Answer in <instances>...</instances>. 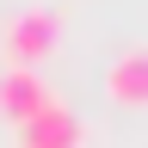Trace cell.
I'll list each match as a JSON object with an SVG mask.
<instances>
[{
  "mask_svg": "<svg viewBox=\"0 0 148 148\" xmlns=\"http://www.w3.org/2000/svg\"><path fill=\"white\" fill-rule=\"evenodd\" d=\"M56 37H62V12L56 6H25L0 31V56H6V68H37L43 56H56Z\"/></svg>",
  "mask_w": 148,
  "mask_h": 148,
  "instance_id": "cell-1",
  "label": "cell"
},
{
  "mask_svg": "<svg viewBox=\"0 0 148 148\" xmlns=\"http://www.w3.org/2000/svg\"><path fill=\"white\" fill-rule=\"evenodd\" d=\"M105 99H117V105H148V43L123 49L117 62L105 68Z\"/></svg>",
  "mask_w": 148,
  "mask_h": 148,
  "instance_id": "cell-3",
  "label": "cell"
},
{
  "mask_svg": "<svg viewBox=\"0 0 148 148\" xmlns=\"http://www.w3.org/2000/svg\"><path fill=\"white\" fill-rule=\"evenodd\" d=\"M18 136H25V148H80V117H74L68 105H49V111H37Z\"/></svg>",
  "mask_w": 148,
  "mask_h": 148,
  "instance_id": "cell-4",
  "label": "cell"
},
{
  "mask_svg": "<svg viewBox=\"0 0 148 148\" xmlns=\"http://www.w3.org/2000/svg\"><path fill=\"white\" fill-rule=\"evenodd\" d=\"M49 105H56V92L43 86L37 68H6L0 74V117H12L18 130H25L37 111H49Z\"/></svg>",
  "mask_w": 148,
  "mask_h": 148,
  "instance_id": "cell-2",
  "label": "cell"
}]
</instances>
